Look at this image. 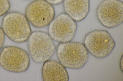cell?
I'll return each instance as SVG.
<instances>
[{
  "mask_svg": "<svg viewBox=\"0 0 123 81\" xmlns=\"http://www.w3.org/2000/svg\"><path fill=\"white\" fill-rule=\"evenodd\" d=\"M1 26L5 35L16 43L25 42L31 33L29 22L25 15L17 11L7 13L2 19Z\"/></svg>",
  "mask_w": 123,
  "mask_h": 81,
  "instance_id": "cell-2",
  "label": "cell"
},
{
  "mask_svg": "<svg viewBox=\"0 0 123 81\" xmlns=\"http://www.w3.org/2000/svg\"><path fill=\"white\" fill-rule=\"evenodd\" d=\"M42 75L44 81H68L69 76L65 67L59 62L48 60L44 62Z\"/></svg>",
  "mask_w": 123,
  "mask_h": 81,
  "instance_id": "cell-9",
  "label": "cell"
},
{
  "mask_svg": "<svg viewBox=\"0 0 123 81\" xmlns=\"http://www.w3.org/2000/svg\"><path fill=\"white\" fill-rule=\"evenodd\" d=\"M30 64L28 54L21 48L6 46L0 52V66L8 71L15 73L24 72L28 69Z\"/></svg>",
  "mask_w": 123,
  "mask_h": 81,
  "instance_id": "cell-5",
  "label": "cell"
},
{
  "mask_svg": "<svg viewBox=\"0 0 123 81\" xmlns=\"http://www.w3.org/2000/svg\"><path fill=\"white\" fill-rule=\"evenodd\" d=\"M63 2L65 13L76 22L84 19L89 12L90 0H64Z\"/></svg>",
  "mask_w": 123,
  "mask_h": 81,
  "instance_id": "cell-10",
  "label": "cell"
},
{
  "mask_svg": "<svg viewBox=\"0 0 123 81\" xmlns=\"http://www.w3.org/2000/svg\"><path fill=\"white\" fill-rule=\"evenodd\" d=\"M96 13L98 20L104 26L116 27L123 23V2L120 0H104L98 6Z\"/></svg>",
  "mask_w": 123,
  "mask_h": 81,
  "instance_id": "cell-6",
  "label": "cell"
},
{
  "mask_svg": "<svg viewBox=\"0 0 123 81\" xmlns=\"http://www.w3.org/2000/svg\"><path fill=\"white\" fill-rule=\"evenodd\" d=\"M84 45L95 57L105 58L112 52L115 46L113 39L107 31L98 29L92 31L85 36Z\"/></svg>",
  "mask_w": 123,
  "mask_h": 81,
  "instance_id": "cell-4",
  "label": "cell"
},
{
  "mask_svg": "<svg viewBox=\"0 0 123 81\" xmlns=\"http://www.w3.org/2000/svg\"><path fill=\"white\" fill-rule=\"evenodd\" d=\"M25 16L34 26L42 28L49 25L54 18V8L45 0H35L30 3L25 10Z\"/></svg>",
  "mask_w": 123,
  "mask_h": 81,
  "instance_id": "cell-7",
  "label": "cell"
},
{
  "mask_svg": "<svg viewBox=\"0 0 123 81\" xmlns=\"http://www.w3.org/2000/svg\"><path fill=\"white\" fill-rule=\"evenodd\" d=\"M5 35L2 28L0 26V50L2 48L5 42Z\"/></svg>",
  "mask_w": 123,
  "mask_h": 81,
  "instance_id": "cell-12",
  "label": "cell"
},
{
  "mask_svg": "<svg viewBox=\"0 0 123 81\" xmlns=\"http://www.w3.org/2000/svg\"><path fill=\"white\" fill-rule=\"evenodd\" d=\"M10 7L9 0H0V17L7 13Z\"/></svg>",
  "mask_w": 123,
  "mask_h": 81,
  "instance_id": "cell-11",
  "label": "cell"
},
{
  "mask_svg": "<svg viewBox=\"0 0 123 81\" xmlns=\"http://www.w3.org/2000/svg\"><path fill=\"white\" fill-rule=\"evenodd\" d=\"M76 22L66 13L60 14L49 24V34L54 40L60 43L71 41L77 31Z\"/></svg>",
  "mask_w": 123,
  "mask_h": 81,
  "instance_id": "cell-8",
  "label": "cell"
},
{
  "mask_svg": "<svg viewBox=\"0 0 123 81\" xmlns=\"http://www.w3.org/2000/svg\"><path fill=\"white\" fill-rule=\"evenodd\" d=\"M27 45L31 58L37 63L49 60L55 50L53 39L49 34L41 31H35L31 33L28 39Z\"/></svg>",
  "mask_w": 123,
  "mask_h": 81,
  "instance_id": "cell-3",
  "label": "cell"
},
{
  "mask_svg": "<svg viewBox=\"0 0 123 81\" xmlns=\"http://www.w3.org/2000/svg\"><path fill=\"white\" fill-rule=\"evenodd\" d=\"M120 68L123 71V55L120 60Z\"/></svg>",
  "mask_w": 123,
  "mask_h": 81,
  "instance_id": "cell-14",
  "label": "cell"
},
{
  "mask_svg": "<svg viewBox=\"0 0 123 81\" xmlns=\"http://www.w3.org/2000/svg\"><path fill=\"white\" fill-rule=\"evenodd\" d=\"M52 5H57L63 2L64 0H45Z\"/></svg>",
  "mask_w": 123,
  "mask_h": 81,
  "instance_id": "cell-13",
  "label": "cell"
},
{
  "mask_svg": "<svg viewBox=\"0 0 123 81\" xmlns=\"http://www.w3.org/2000/svg\"><path fill=\"white\" fill-rule=\"evenodd\" d=\"M56 52L59 62L67 68H81L88 59V51L84 44L78 42L61 43L58 46Z\"/></svg>",
  "mask_w": 123,
  "mask_h": 81,
  "instance_id": "cell-1",
  "label": "cell"
}]
</instances>
